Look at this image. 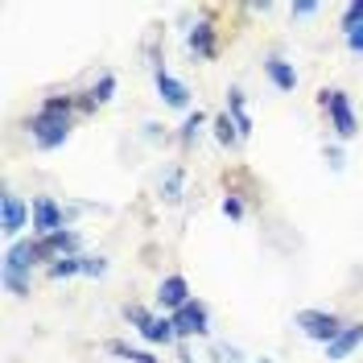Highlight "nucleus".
I'll list each match as a JSON object with an SVG mask.
<instances>
[{
    "label": "nucleus",
    "mask_w": 363,
    "mask_h": 363,
    "mask_svg": "<svg viewBox=\"0 0 363 363\" xmlns=\"http://www.w3.org/2000/svg\"><path fill=\"white\" fill-rule=\"evenodd\" d=\"M29 128H33V140H38L42 149L62 145V140H67V128H70V124H67V104H58V99H54V104H50V108H45Z\"/></svg>",
    "instance_id": "1"
},
{
    "label": "nucleus",
    "mask_w": 363,
    "mask_h": 363,
    "mask_svg": "<svg viewBox=\"0 0 363 363\" xmlns=\"http://www.w3.org/2000/svg\"><path fill=\"white\" fill-rule=\"evenodd\" d=\"M38 256H42V248H38V244H13V248H9V260H4V281H9L17 294L25 289L21 272L33 269V260H38Z\"/></svg>",
    "instance_id": "2"
},
{
    "label": "nucleus",
    "mask_w": 363,
    "mask_h": 363,
    "mask_svg": "<svg viewBox=\"0 0 363 363\" xmlns=\"http://www.w3.org/2000/svg\"><path fill=\"white\" fill-rule=\"evenodd\" d=\"M297 326L306 330V339H314V342H330L339 339L342 330H339V318L335 314H318V310H306V314H297Z\"/></svg>",
    "instance_id": "3"
},
{
    "label": "nucleus",
    "mask_w": 363,
    "mask_h": 363,
    "mask_svg": "<svg viewBox=\"0 0 363 363\" xmlns=\"http://www.w3.org/2000/svg\"><path fill=\"white\" fill-rule=\"evenodd\" d=\"M128 318L140 326V335H145L149 342H169L174 335H178V330H174V318H149L145 310H136V306L128 310Z\"/></svg>",
    "instance_id": "4"
},
{
    "label": "nucleus",
    "mask_w": 363,
    "mask_h": 363,
    "mask_svg": "<svg viewBox=\"0 0 363 363\" xmlns=\"http://www.w3.org/2000/svg\"><path fill=\"white\" fill-rule=\"evenodd\" d=\"M322 104H326L330 116H335V133H339V136H355V116H351V104H347V95H342V91H326V95H322Z\"/></svg>",
    "instance_id": "5"
},
{
    "label": "nucleus",
    "mask_w": 363,
    "mask_h": 363,
    "mask_svg": "<svg viewBox=\"0 0 363 363\" xmlns=\"http://www.w3.org/2000/svg\"><path fill=\"white\" fill-rule=\"evenodd\" d=\"M174 330H178V335H203L206 330V310L199 306V301L182 306L178 314H174Z\"/></svg>",
    "instance_id": "6"
},
{
    "label": "nucleus",
    "mask_w": 363,
    "mask_h": 363,
    "mask_svg": "<svg viewBox=\"0 0 363 363\" xmlns=\"http://www.w3.org/2000/svg\"><path fill=\"white\" fill-rule=\"evenodd\" d=\"M363 342V322H355V326H347V330H342L339 339L330 342V347H326V359H347V355H351V351H355V347H359Z\"/></svg>",
    "instance_id": "7"
},
{
    "label": "nucleus",
    "mask_w": 363,
    "mask_h": 363,
    "mask_svg": "<svg viewBox=\"0 0 363 363\" xmlns=\"http://www.w3.org/2000/svg\"><path fill=\"white\" fill-rule=\"evenodd\" d=\"M33 227H38L42 235L62 231V215H58V206L50 203V199H38V203H33Z\"/></svg>",
    "instance_id": "8"
},
{
    "label": "nucleus",
    "mask_w": 363,
    "mask_h": 363,
    "mask_svg": "<svg viewBox=\"0 0 363 363\" xmlns=\"http://www.w3.org/2000/svg\"><path fill=\"white\" fill-rule=\"evenodd\" d=\"M0 219H4V235H17L25 227V203L17 194H4L0 199Z\"/></svg>",
    "instance_id": "9"
},
{
    "label": "nucleus",
    "mask_w": 363,
    "mask_h": 363,
    "mask_svg": "<svg viewBox=\"0 0 363 363\" xmlns=\"http://www.w3.org/2000/svg\"><path fill=\"white\" fill-rule=\"evenodd\" d=\"M157 294H161V306H174V310H182V306H190V301H186V297H190V285H186L182 277H165Z\"/></svg>",
    "instance_id": "10"
},
{
    "label": "nucleus",
    "mask_w": 363,
    "mask_h": 363,
    "mask_svg": "<svg viewBox=\"0 0 363 363\" xmlns=\"http://www.w3.org/2000/svg\"><path fill=\"white\" fill-rule=\"evenodd\" d=\"M157 91L165 95V104H169V108H186V104H190V91L182 87L178 79H169L165 70H157Z\"/></svg>",
    "instance_id": "11"
},
{
    "label": "nucleus",
    "mask_w": 363,
    "mask_h": 363,
    "mask_svg": "<svg viewBox=\"0 0 363 363\" xmlns=\"http://www.w3.org/2000/svg\"><path fill=\"white\" fill-rule=\"evenodd\" d=\"M269 79H272V83H277L281 91H294V87H297V74L285 67L281 58H272V62H269Z\"/></svg>",
    "instance_id": "12"
},
{
    "label": "nucleus",
    "mask_w": 363,
    "mask_h": 363,
    "mask_svg": "<svg viewBox=\"0 0 363 363\" xmlns=\"http://www.w3.org/2000/svg\"><path fill=\"white\" fill-rule=\"evenodd\" d=\"M58 248H74V235H70V231H54V235H45L42 252H58Z\"/></svg>",
    "instance_id": "13"
},
{
    "label": "nucleus",
    "mask_w": 363,
    "mask_h": 363,
    "mask_svg": "<svg viewBox=\"0 0 363 363\" xmlns=\"http://www.w3.org/2000/svg\"><path fill=\"white\" fill-rule=\"evenodd\" d=\"M190 45H194L199 54H211V50H215V45H211V25H199V29L190 33Z\"/></svg>",
    "instance_id": "14"
},
{
    "label": "nucleus",
    "mask_w": 363,
    "mask_h": 363,
    "mask_svg": "<svg viewBox=\"0 0 363 363\" xmlns=\"http://www.w3.org/2000/svg\"><path fill=\"white\" fill-rule=\"evenodd\" d=\"M112 355H120V359H128V363H157L153 355H145V351H128L124 342H112Z\"/></svg>",
    "instance_id": "15"
},
{
    "label": "nucleus",
    "mask_w": 363,
    "mask_h": 363,
    "mask_svg": "<svg viewBox=\"0 0 363 363\" xmlns=\"http://www.w3.org/2000/svg\"><path fill=\"white\" fill-rule=\"evenodd\" d=\"M342 25H347V33H351V29H359V25H363V0H355V4H347V13H342Z\"/></svg>",
    "instance_id": "16"
},
{
    "label": "nucleus",
    "mask_w": 363,
    "mask_h": 363,
    "mask_svg": "<svg viewBox=\"0 0 363 363\" xmlns=\"http://www.w3.org/2000/svg\"><path fill=\"white\" fill-rule=\"evenodd\" d=\"M215 128H219V140H223V145H231V140H235V124H231V120H227V116H219V120H215Z\"/></svg>",
    "instance_id": "17"
},
{
    "label": "nucleus",
    "mask_w": 363,
    "mask_h": 363,
    "mask_svg": "<svg viewBox=\"0 0 363 363\" xmlns=\"http://www.w3.org/2000/svg\"><path fill=\"white\" fill-rule=\"evenodd\" d=\"M54 277H70V272H83V260H58V264H54Z\"/></svg>",
    "instance_id": "18"
},
{
    "label": "nucleus",
    "mask_w": 363,
    "mask_h": 363,
    "mask_svg": "<svg viewBox=\"0 0 363 363\" xmlns=\"http://www.w3.org/2000/svg\"><path fill=\"white\" fill-rule=\"evenodd\" d=\"M347 45H351L355 54H363V25H359V29H351V33H347Z\"/></svg>",
    "instance_id": "19"
},
{
    "label": "nucleus",
    "mask_w": 363,
    "mask_h": 363,
    "mask_svg": "<svg viewBox=\"0 0 363 363\" xmlns=\"http://www.w3.org/2000/svg\"><path fill=\"white\" fill-rule=\"evenodd\" d=\"M83 272H95V277H99V272H104V260H99V256H83Z\"/></svg>",
    "instance_id": "20"
},
{
    "label": "nucleus",
    "mask_w": 363,
    "mask_h": 363,
    "mask_svg": "<svg viewBox=\"0 0 363 363\" xmlns=\"http://www.w3.org/2000/svg\"><path fill=\"white\" fill-rule=\"evenodd\" d=\"M112 79H104V83H99V91H95V104H104V99H112Z\"/></svg>",
    "instance_id": "21"
},
{
    "label": "nucleus",
    "mask_w": 363,
    "mask_h": 363,
    "mask_svg": "<svg viewBox=\"0 0 363 363\" xmlns=\"http://www.w3.org/2000/svg\"><path fill=\"white\" fill-rule=\"evenodd\" d=\"M178 186H182V178H178V174H174V178L165 182V199H169V203H178Z\"/></svg>",
    "instance_id": "22"
},
{
    "label": "nucleus",
    "mask_w": 363,
    "mask_h": 363,
    "mask_svg": "<svg viewBox=\"0 0 363 363\" xmlns=\"http://www.w3.org/2000/svg\"><path fill=\"white\" fill-rule=\"evenodd\" d=\"M223 211L231 215V219H240V215H244V206H240V199H223Z\"/></svg>",
    "instance_id": "23"
},
{
    "label": "nucleus",
    "mask_w": 363,
    "mask_h": 363,
    "mask_svg": "<svg viewBox=\"0 0 363 363\" xmlns=\"http://www.w3.org/2000/svg\"><path fill=\"white\" fill-rule=\"evenodd\" d=\"M297 17H310V13H318V4H310V0H301V4H294Z\"/></svg>",
    "instance_id": "24"
},
{
    "label": "nucleus",
    "mask_w": 363,
    "mask_h": 363,
    "mask_svg": "<svg viewBox=\"0 0 363 363\" xmlns=\"http://www.w3.org/2000/svg\"><path fill=\"white\" fill-rule=\"evenodd\" d=\"M199 124H203V116L194 112V116H190V124H186V140H190V136L199 133Z\"/></svg>",
    "instance_id": "25"
}]
</instances>
